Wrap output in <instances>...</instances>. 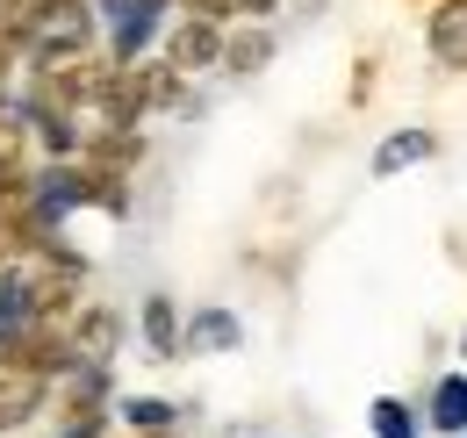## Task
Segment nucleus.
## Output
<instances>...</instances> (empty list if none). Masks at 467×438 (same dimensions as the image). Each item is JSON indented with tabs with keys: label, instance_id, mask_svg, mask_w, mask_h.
I'll return each instance as SVG.
<instances>
[{
	"label": "nucleus",
	"instance_id": "nucleus-1",
	"mask_svg": "<svg viewBox=\"0 0 467 438\" xmlns=\"http://www.w3.org/2000/svg\"><path fill=\"white\" fill-rule=\"evenodd\" d=\"M424 51H431V65H446V72H467V0H439L431 7Z\"/></svg>",
	"mask_w": 467,
	"mask_h": 438
},
{
	"label": "nucleus",
	"instance_id": "nucleus-2",
	"mask_svg": "<svg viewBox=\"0 0 467 438\" xmlns=\"http://www.w3.org/2000/svg\"><path fill=\"white\" fill-rule=\"evenodd\" d=\"M202 65H223V29H216V15H187L173 29V72H202Z\"/></svg>",
	"mask_w": 467,
	"mask_h": 438
},
{
	"label": "nucleus",
	"instance_id": "nucleus-3",
	"mask_svg": "<svg viewBox=\"0 0 467 438\" xmlns=\"http://www.w3.org/2000/svg\"><path fill=\"white\" fill-rule=\"evenodd\" d=\"M424 159H439V130H396V137L374 144V180L410 172V165H424Z\"/></svg>",
	"mask_w": 467,
	"mask_h": 438
},
{
	"label": "nucleus",
	"instance_id": "nucleus-4",
	"mask_svg": "<svg viewBox=\"0 0 467 438\" xmlns=\"http://www.w3.org/2000/svg\"><path fill=\"white\" fill-rule=\"evenodd\" d=\"M424 410H431V417H424L431 432H467V374H439Z\"/></svg>",
	"mask_w": 467,
	"mask_h": 438
},
{
	"label": "nucleus",
	"instance_id": "nucleus-5",
	"mask_svg": "<svg viewBox=\"0 0 467 438\" xmlns=\"http://www.w3.org/2000/svg\"><path fill=\"white\" fill-rule=\"evenodd\" d=\"M237 338H244V324H237L231 309H202V317L187 324V352H231Z\"/></svg>",
	"mask_w": 467,
	"mask_h": 438
},
{
	"label": "nucleus",
	"instance_id": "nucleus-6",
	"mask_svg": "<svg viewBox=\"0 0 467 438\" xmlns=\"http://www.w3.org/2000/svg\"><path fill=\"white\" fill-rule=\"evenodd\" d=\"M36 402H44V381H36V374H7V381H0V432L29 424Z\"/></svg>",
	"mask_w": 467,
	"mask_h": 438
},
{
	"label": "nucleus",
	"instance_id": "nucleus-7",
	"mask_svg": "<svg viewBox=\"0 0 467 438\" xmlns=\"http://www.w3.org/2000/svg\"><path fill=\"white\" fill-rule=\"evenodd\" d=\"M116 317H109V309H87V317H79V324H72V352H94V360H109V352H116Z\"/></svg>",
	"mask_w": 467,
	"mask_h": 438
},
{
	"label": "nucleus",
	"instance_id": "nucleus-8",
	"mask_svg": "<svg viewBox=\"0 0 467 438\" xmlns=\"http://www.w3.org/2000/svg\"><path fill=\"white\" fill-rule=\"evenodd\" d=\"M144 345H151L159 360H173V352H180V324H173V302H166V295L144 302Z\"/></svg>",
	"mask_w": 467,
	"mask_h": 438
},
{
	"label": "nucleus",
	"instance_id": "nucleus-9",
	"mask_svg": "<svg viewBox=\"0 0 467 438\" xmlns=\"http://www.w3.org/2000/svg\"><path fill=\"white\" fill-rule=\"evenodd\" d=\"M274 57V36L266 29H237L231 44H223V72H259Z\"/></svg>",
	"mask_w": 467,
	"mask_h": 438
},
{
	"label": "nucleus",
	"instance_id": "nucleus-10",
	"mask_svg": "<svg viewBox=\"0 0 467 438\" xmlns=\"http://www.w3.org/2000/svg\"><path fill=\"white\" fill-rule=\"evenodd\" d=\"M367 417H374V438H424V424L410 417V402H396V395H381Z\"/></svg>",
	"mask_w": 467,
	"mask_h": 438
},
{
	"label": "nucleus",
	"instance_id": "nucleus-11",
	"mask_svg": "<svg viewBox=\"0 0 467 438\" xmlns=\"http://www.w3.org/2000/svg\"><path fill=\"white\" fill-rule=\"evenodd\" d=\"M122 417H130L137 432H166V424H173V402H151V395H130V402H122Z\"/></svg>",
	"mask_w": 467,
	"mask_h": 438
},
{
	"label": "nucleus",
	"instance_id": "nucleus-12",
	"mask_svg": "<svg viewBox=\"0 0 467 438\" xmlns=\"http://www.w3.org/2000/svg\"><path fill=\"white\" fill-rule=\"evenodd\" d=\"M237 15H274V0H237Z\"/></svg>",
	"mask_w": 467,
	"mask_h": 438
},
{
	"label": "nucleus",
	"instance_id": "nucleus-13",
	"mask_svg": "<svg viewBox=\"0 0 467 438\" xmlns=\"http://www.w3.org/2000/svg\"><path fill=\"white\" fill-rule=\"evenodd\" d=\"M461 345H467V338H461Z\"/></svg>",
	"mask_w": 467,
	"mask_h": 438
}]
</instances>
